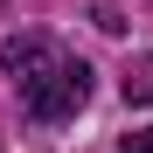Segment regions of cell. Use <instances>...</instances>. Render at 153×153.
Masks as SVG:
<instances>
[{"label": "cell", "mask_w": 153, "mask_h": 153, "mask_svg": "<svg viewBox=\"0 0 153 153\" xmlns=\"http://www.w3.org/2000/svg\"><path fill=\"white\" fill-rule=\"evenodd\" d=\"M125 105H153V56H139L125 70Z\"/></svg>", "instance_id": "cell-2"}, {"label": "cell", "mask_w": 153, "mask_h": 153, "mask_svg": "<svg viewBox=\"0 0 153 153\" xmlns=\"http://www.w3.org/2000/svg\"><path fill=\"white\" fill-rule=\"evenodd\" d=\"M0 63H7L14 97H21V111L35 125H63V118L84 111V97H91V70L76 56H63L49 35H14L0 49Z\"/></svg>", "instance_id": "cell-1"}, {"label": "cell", "mask_w": 153, "mask_h": 153, "mask_svg": "<svg viewBox=\"0 0 153 153\" xmlns=\"http://www.w3.org/2000/svg\"><path fill=\"white\" fill-rule=\"evenodd\" d=\"M118 153H153V125H146V132H125V146Z\"/></svg>", "instance_id": "cell-3"}]
</instances>
